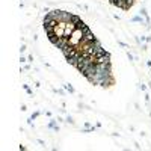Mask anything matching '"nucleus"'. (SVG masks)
Wrapping results in <instances>:
<instances>
[{
	"label": "nucleus",
	"mask_w": 151,
	"mask_h": 151,
	"mask_svg": "<svg viewBox=\"0 0 151 151\" xmlns=\"http://www.w3.org/2000/svg\"><path fill=\"white\" fill-rule=\"evenodd\" d=\"M44 29L48 40L91 83H113L109 53L79 17L65 11H52L44 18Z\"/></svg>",
	"instance_id": "obj_1"
},
{
	"label": "nucleus",
	"mask_w": 151,
	"mask_h": 151,
	"mask_svg": "<svg viewBox=\"0 0 151 151\" xmlns=\"http://www.w3.org/2000/svg\"><path fill=\"white\" fill-rule=\"evenodd\" d=\"M109 2H110L112 5H115V6L124 9V11H129V9L134 5V0H109Z\"/></svg>",
	"instance_id": "obj_2"
}]
</instances>
